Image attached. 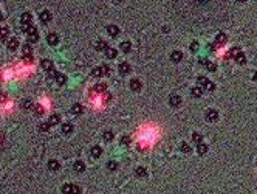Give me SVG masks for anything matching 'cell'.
<instances>
[{"label": "cell", "mask_w": 257, "mask_h": 194, "mask_svg": "<svg viewBox=\"0 0 257 194\" xmlns=\"http://www.w3.org/2000/svg\"><path fill=\"white\" fill-rule=\"evenodd\" d=\"M226 42V34L225 33H220L217 37H215V44L214 45H209V48L211 50H214V47H218V45H222V44H225Z\"/></svg>", "instance_id": "cell-1"}, {"label": "cell", "mask_w": 257, "mask_h": 194, "mask_svg": "<svg viewBox=\"0 0 257 194\" xmlns=\"http://www.w3.org/2000/svg\"><path fill=\"white\" fill-rule=\"evenodd\" d=\"M39 20L42 22V24H48V22L51 20V12H50V11H47V10H45V11H42V12H40V14H39Z\"/></svg>", "instance_id": "cell-2"}, {"label": "cell", "mask_w": 257, "mask_h": 194, "mask_svg": "<svg viewBox=\"0 0 257 194\" xmlns=\"http://www.w3.org/2000/svg\"><path fill=\"white\" fill-rule=\"evenodd\" d=\"M206 118H208V121H217L218 120V112L214 110V109H209L208 114H206Z\"/></svg>", "instance_id": "cell-3"}, {"label": "cell", "mask_w": 257, "mask_h": 194, "mask_svg": "<svg viewBox=\"0 0 257 194\" xmlns=\"http://www.w3.org/2000/svg\"><path fill=\"white\" fill-rule=\"evenodd\" d=\"M107 33H109V36H112V37H116V36L119 34V28L116 25H109L107 26Z\"/></svg>", "instance_id": "cell-4"}, {"label": "cell", "mask_w": 257, "mask_h": 194, "mask_svg": "<svg viewBox=\"0 0 257 194\" xmlns=\"http://www.w3.org/2000/svg\"><path fill=\"white\" fill-rule=\"evenodd\" d=\"M47 42H48L50 45H56L57 42H59V37H57L56 33H50V34L47 36Z\"/></svg>", "instance_id": "cell-5"}, {"label": "cell", "mask_w": 257, "mask_h": 194, "mask_svg": "<svg viewBox=\"0 0 257 194\" xmlns=\"http://www.w3.org/2000/svg\"><path fill=\"white\" fill-rule=\"evenodd\" d=\"M130 65L127 64V62H121L119 64V73L121 75H127V73H130Z\"/></svg>", "instance_id": "cell-6"}, {"label": "cell", "mask_w": 257, "mask_h": 194, "mask_svg": "<svg viewBox=\"0 0 257 194\" xmlns=\"http://www.w3.org/2000/svg\"><path fill=\"white\" fill-rule=\"evenodd\" d=\"M73 169L76 171V173H84V171H85V165H84V161H81V160L74 161V165H73Z\"/></svg>", "instance_id": "cell-7"}, {"label": "cell", "mask_w": 257, "mask_h": 194, "mask_svg": "<svg viewBox=\"0 0 257 194\" xmlns=\"http://www.w3.org/2000/svg\"><path fill=\"white\" fill-rule=\"evenodd\" d=\"M20 22H22V24H31V22H33V16H31V12H23V14L20 16Z\"/></svg>", "instance_id": "cell-8"}, {"label": "cell", "mask_w": 257, "mask_h": 194, "mask_svg": "<svg viewBox=\"0 0 257 194\" xmlns=\"http://www.w3.org/2000/svg\"><path fill=\"white\" fill-rule=\"evenodd\" d=\"M130 89L135 90V92L141 90V81H139V79H132V81H130Z\"/></svg>", "instance_id": "cell-9"}, {"label": "cell", "mask_w": 257, "mask_h": 194, "mask_svg": "<svg viewBox=\"0 0 257 194\" xmlns=\"http://www.w3.org/2000/svg\"><path fill=\"white\" fill-rule=\"evenodd\" d=\"M17 47H19V40L16 37H11L10 42H8V48H10L11 51H14V50H17Z\"/></svg>", "instance_id": "cell-10"}, {"label": "cell", "mask_w": 257, "mask_h": 194, "mask_svg": "<svg viewBox=\"0 0 257 194\" xmlns=\"http://www.w3.org/2000/svg\"><path fill=\"white\" fill-rule=\"evenodd\" d=\"M59 168H61V163L57 160H50L48 161V169L50 171H57Z\"/></svg>", "instance_id": "cell-11"}, {"label": "cell", "mask_w": 257, "mask_h": 194, "mask_svg": "<svg viewBox=\"0 0 257 194\" xmlns=\"http://www.w3.org/2000/svg\"><path fill=\"white\" fill-rule=\"evenodd\" d=\"M62 132H64L65 135H70L71 132H73V124L71 123H64L62 124Z\"/></svg>", "instance_id": "cell-12"}, {"label": "cell", "mask_w": 257, "mask_h": 194, "mask_svg": "<svg viewBox=\"0 0 257 194\" xmlns=\"http://www.w3.org/2000/svg\"><path fill=\"white\" fill-rule=\"evenodd\" d=\"M169 103H170V106L177 107V106L181 104V98L177 96V95H172V96H170V100H169Z\"/></svg>", "instance_id": "cell-13"}, {"label": "cell", "mask_w": 257, "mask_h": 194, "mask_svg": "<svg viewBox=\"0 0 257 194\" xmlns=\"http://www.w3.org/2000/svg\"><path fill=\"white\" fill-rule=\"evenodd\" d=\"M82 110H84V107L81 106V104H73V106H71V114H73V115H81V114H82Z\"/></svg>", "instance_id": "cell-14"}, {"label": "cell", "mask_w": 257, "mask_h": 194, "mask_svg": "<svg viewBox=\"0 0 257 194\" xmlns=\"http://www.w3.org/2000/svg\"><path fill=\"white\" fill-rule=\"evenodd\" d=\"M191 93H192V96H195V98L201 96V95H203V87H200V85H195V87L191 90Z\"/></svg>", "instance_id": "cell-15"}, {"label": "cell", "mask_w": 257, "mask_h": 194, "mask_svg": "<svg viewBox=\"0 0 257 194\" xmlns=\"http://www.w3.org/2000/svg\"><path fill=\"white\" fill-rule=\"evenodd\" d=\"M101 154H102V148H101V146H93V148H92V155L94 157V159L101 157Z\"/></svg>", "instance_id": "cell-16"}, {"label": "cell", "mask_w": 257, "mask_h": 194, "mask_svg": "<svg viewBox=\"0 0 257 194\" xmlns=\"http://www.w3.org/2000/svg\"><path fill=\"white\" fill-rule=\"evenodd\" d=\"M119 48H121V50H123L124 53H127V51H130V50H132V44H130V42H127V40H124V42H121Z\"/></svg>", "instance_id": "cell-17"}, {"label": "cell", "mask_w": 257, "mask_h": 194, "mask_svg": "<svg viewBox=\"0 0 257 194\" xmlns=\"http://www.w3.org/2000/svg\"><path fill=\"white\" fill-rule=\"evenodd\" d=\"M8 33H10L8 26H0V42H2L3 39H6V37H8Z\"/></svg>", "instance_id": "cell-18"}, {"label": "cell", "mask_w": 257, "mask_h": 194, "mask_svg": "<svg viewBox=\"0 0 257 194\" xmlns=\"http://www.w3.org/2000/svg\"><path fill=\"white\" fill-rule=\"evenodd\" d=\"M42 67L47 71H51L53 70V61H50V59H43L42 61Z\"/></svg>", "instance_id": "cell-19"}, {"label": "cell", "mask_w": 257, "mask_h": 194, "mask_svg": "<svg viewBox=\"0 0 257 194\" xmlns=\"http://www.w3.org/2000/svg\"><path fill=\"white\" fill-rule=\"evenodd\" d=\"M181 58H183V53L181 51H172V55H170V59H172L174 62L181 61Z\"/></svg>", "instance_id": "cell-20"}, {"label": "cell", "mask_w": 257, "mask_h": 194, "mask_svg": "<svg viewBox=\"0 0 257 194\" xmlns=\"http://www.w3.org/2000/svg\"><path fill=\"white\" fill-rule=\"evenodd\" d=\"M56 81H57V84H59V85H64V84H65V81H67V76H65L64 73H59V71H57Z\"/></svg>", "instance_id": "cell-21"}, {"label": "cell", "mask_w": 257, "mask_h": 194, "mask_svg": "<svg viewBox=\"0 0 257 194\" xmlns=\"http://www.w3.org/2000/svg\"><path fill=\"white\" fill-rule=\"evenodd\" d=\"M197 82H198V85H200V87H203L205 89L206 85H208V78H206V76H198V79H197Z\"/></svg>", "instance_id": "cell-22"}, {"label": "cell", "mask_w": 257, "mask_h": 194, "mask_svg": "<svg viewBox=\"0 0 257 194\" xmlns=\"http://www.w3.org/2000/svg\"><path fill=\"white\" fill-rule=\"evenodd\" d=\"M107 48H109V45H107V42H104V40H98V44H96V50H98V51L107 50Z\"/></svg>", "instance_id": "cell-23"}, {"label": "cell", "mask_w": 257, "mask_h": 194, "mask_svg": "<svg viewBox=\"0 0 257 194\" xmlns=\"http://www.w3.org/2000/svg\"><path fill=\"white\" fill-rule=\"evenodd\" d=\"M61 121V116L59 115H51L50 116V120H48V124L50 126H54V124H57Z\"/></svg>", "instance_id": "cell-24"}, {"label": "cell", "mask_w": 257, "mask_h": 194, "mask_svg": "<svg viewBox=\"0 0 257 194\" xmlns=\"http://www.w3.org/2000/svg\"><path fill=\"white\" fill-rule=\"evenodd\" d=\"M22 51H23V56H31V53H33V48H31L30 44H25L23 48H22Z\"/></svg>", "instance_id": "cell-25"}, {"label": "cell", "mask_w": 257, "mask_h": 194, "mask_svg": "<svg viewBox=\"0 0 257 194\" xmlns=\"http://www.w3.org/2000/svg\"><path fill=\"white\" fill-rule=\"evenodd\" d=\"M73 186H74V185H71V183H65L64 186H62V193H64V194H71Z\"/></svg>", "instance_id": "cell-26"}, {"label": "cell", "mask_w": 257, "mask_h": 194, "mask_svg": "<svg viewBox=\"0 0 257 194\" xmlns=\"http://www.w3.org/2000/svg\"><path fill=\"white\" fill-rule=\"evenodd\" d=\"M105 55H107V58H116V55H118V51H116V48H107L105 50Z\"/></svg>", "instance_id": "cell-27"}, {"label": "cell", "mask_w": 257, "mask_h": 194, "mask_svg": "<svg viewBox=\"0 0 257 194\" xmlns=\"http://www.w3.org/2000/svg\"><path fill=\"white\" fill-rule=\"evenodd\" d=\"M130 143H132V138H130L129 135H123V137H121V144H123V146H129Z\"/></svg>", "instance_id": "cell-28"}, {"label": "cell", "mask_w": 257, "mask_h": 194, "mask_svg": "<svg viewBox=\"0 0 257 194\" xmlns=\"http://www.w3.org/2000/svg\"><path fill=\"white\" fill-rule=\"evenodd\" d=\"M198 154L200 155H203V154H206V152H208V146H206V144H203V143H198Z\"/></svg>", "instance_id": "cell-29"}, {"label": "cell", "mask_w": 257, "mask_h": 194, "mask_svg": "<svg viewBox=\"0 0 257 194\" xmlns=\"http://www.w3.org/2000/svg\"><path fill=\"white\" fill-rule=\"evenodd\" d=\"M234 59H236V61L238 62V64H245V62H246V58H245V55H243L242 51L238 53V55H237L236 58H234Z\"/></svg>", "instance_id": "cell-30"}, {"label": "cell", "mask_w": 257, "mask_h": 194, "mask_svg": "<svg viewBox=\"0 0 257 194\" xmlns=\"http://www.w3.org/2000/svg\"><path fill=\"white\" fill-rule=\"evenodd\" d=\"M238 53H240V48H238V47H234V48H231V51L228 53V58H236Z\"/></svg>", "instance_id": "cell-31"}, {"label": "cell", "mask_w": 257, "mask_h": 194, "mask_svg": "<svg viewBox=\"0 0 257 194\" xmlns=\"http://www.w3.org/2000/svg\"><path fill=\"white\" fill-rule=\"evenodd\" d=\"M105 89H107L105 84H96L93 87V92H105Z\"/></svg>", "instance_id": "cell-32"}, {"label": "cell", "mask_w": 257, "mask_h": 194, "mask_svg": "<svg viewBox=\"0 0 257 194\" xmlns=\"http://www.w3.org/2000/svg\"><path fill=\"white\" fill-rule=\"evenodd\" d=\"M28 40H30V42H37V40H39V34H37V31H34V33L28 34Z\"/></svg>", "instance_id": "cell-33"}, {"label": "cell", "mask_w": 257, "mask_h": 194, "mask_svg": "<svg viewBox=\"0 0 257 194\" xmlns=\"http://www.w3.org/2000/svg\"><path fill=\"white\" fill-rule=\"evenodd\" d=\"M102 138H104L105 141H112V140H113V132L107 130V132H104V135H102Z\"/></svg>", "instance_id": "cell-34"}, {"label": "cell", "mask_w": 257, "mask_h": 194, "mask_svg": "<svg viewBox=\"0 0 257 194\" xmlns=\"http://www.w3.org/2000/svg\"><path fill=\"white\" fill-rule=\"evenodd\" d=\"M136 175H138V177H146V175H147L146 168H136Z\"/></svg>", "instance_id": "cell-35"}, {"label": "cell", "mask_w": 257, "mask_h": 194, "mask_svg": "<svg viewBox=\"0 0 257 194\" xmlns=\"http://www.w3.org/2000/svg\"><path fill=\"white\" fill-rule=\"evenodd\" d=\"M107 168H109L110 171H115V169H118V163H116V161H109V163H107Z\"/></svg>", "instance_id": "cell-36"}, {"label": "cell", "mask_w": 257, "mask_h": 194, "mask_svg": "<svg viewBox=\"0 0 257 194\" xmlns=\"http://www.w3.org/2000/svg\"><path fill=\"white\" fill-rule=\"evenodd\" d=\"M22 107H23V109H26V110H28V109H31V107H33V103H31L30 100H25L23 103H22Z\"/></svg>", "instance_id": "cell-37"}, {"label": "cell", "mask_w": 257, "mask_h": 194, "mask_svg": "<svg viewBox=\"0 0 257 194\" xmlns=\"http://www.w3.org/2000/svg\"><path fill=\"white\" fill-rule=\"evenodd\" d=\"M101 75H104L102 73V67H96V69H93V76H101Z\"/></svg>", "instance_id": "cell-38"}, {"label": "cell", "mask_w": 257, "mask_h": 194, "mask_svg": "<svg viewBox=\"0 0 257 194\" xmlns=\"http://www.w3.org/2000/svg\"><path fill=\"white\" fill-rule=\"evenodd\" d=\"M180 149H181L183 152H191V148H189L187 143H181L180 144Z\"/></svg>", "instance_id": "cell-39"}, {"label": "cell", "mask_w": 257, "mask_h": 194, "mask_svg": "<svg viewBox=\"0 0 257 194\" xmlns=\"http://www.w3.org/2000/svg\"><path fill=\"white\" fill-rule=\"evenodd\" d=\"M206 69H208L209 71H215L217 70V65H215L214 62H208V64H206Z\"/></svg>", "instance_id": "cell-40"}, {"label": "cell", "mask_w": 257, "mask_h": 194, "mask_svg": "<svg viewBox=\"0 0 257 194\" xmlns=\"http://www.w3.org/2000/svg\"><path fill=\"white\" fill-rule=\"evenodd\" d=\"M192 140H194V141H197V143H200L201 141V135L198 134V132H194L192 134Z\"/></svg>", "instance_id": "cell-41"}, {"label": "cell", "mask_w": 257, "mask_h": 194, "mask_svg": "<svg viewBox=\"0 0 257 194\" xmlns=\"http://www.w3.org/2000/svg\"><path fill=\"white\" fill-rule=\"evenodd\" d=\"M50 129V124L48 123H42L39 126V130H42V132H47V130Z\"/></svg>", "instance_id": "cell-42"}, {"label": "cell", "mask_w": 257, "mask_h": 194, "mask_svg": "<svg viewBox=\"0 0 257 194\" xmlns=\"http://www.w3.org/2000/svg\"><path fill=\"white\" fill-rule=\"evenodd\" d=\"M102 73H104V75H110V69H109V65H102Z\"/></svg>", "instance_id": "cell-43"}, {"label": "cell", "mask_w": 257, "mask_h": 194, "mask_svg": "<svg viewBox=\"0 0 257 194\" xmlns=\"http://www.w3.org/2000/svg\"><path fill=\"white\" fill-rule=\"evenodd\" d=\"M191 50H192V51H197V50H198V42H192V44H191Z\"/></svg>", "instance_id": "cell-44"}, {"label": "cell", "mask_w": 257, "mask_h": 194, "mask_svg": "<svg viewBox=\"0 0 257 194\" xmlns=\"http://www.w3.org/2000/svg\"><path fill=\"white\" fill-rule=\"evenodd\" d=\"M205 89H206V90H214V89H215V85H214V84H212V82H211V81H209V82H208V85H206Z\"/></svg>", "instance_id": "cell-45"}, {"label": "cell", "mask_w": 257, "mask_h": 194, "mask_svg": "<svg viewBox=\"0 0 257 194\" xmlns=\"http://www.w3.org/2000/svg\"><path fill=\"white\" fill-rule=\"evenodd\" d=\"M42 114H43V109L40 106H37L36 107V115H42Z\"/></svg>", "instance_id": "cell-46"}, {"label": "cell", "mask_w": 257, "mask_h": 194, "mask_svg": "<svg viewBox=\"0 0 257 194\" xmlns=\"http://www.w3.org/2000/svg\"><path fill=\"white\" fill-rule=\"evenodd\" d=\"M71 194H81V189L78 186H73V191H71Z\"/></svg>", "instance_id": "cell-47"}, {"label": "cell", "mask_w": 257, "mask_h": 194, "mask_svg": "<svg viewBox=\"0 0 257 194\" xmlns=\"http://www.w3.org/2000/svg\"><path fill=\"white\" fill-rule=\"evenodd\" d=\"M208 62H209V61L206 59V58H201V59H200V64H201V65H206Z\"/></svg>", "instance_id": "cell-48"}, {"label": "cell", "mask_w": 257, "mask_h": 194, "mask_svg": "<svg viewBox=\"0 0 257 194\" xmlns=\"http://www.w3.org/2000/svg\"><path fill=\"white\" fill-rule=\"evenodd\" d=\"M23 61L26 62V64H28V62H31V61H33V58H31V56H23Z\"/></svg>", "instance_id": "cell-49"}, {"label": "cell", "mask_w": 257, "mask_h": 194, "mask_svg": "<svg viewBox=\"0 0 257 194\" xmlns=\"http://www.w3.org/2000/svg\"><path fill=\"white\" fill-rule=\"evenodd\" d=\"M252 79H254V81H257V71L254 73V76H252Z\"/></svg>", "instance_id": "cell-50"}, {"label": "cell", "mask_w": 257, "mask_h": 194, "mask_svg": "<svg viewBox=\"0 0 257 194\" xmlns=\"http://www.w3.org/2000/svg\"><path fill=\"white\" fill-rule=\"evenodd\" d=\"M2 17H3V16H2V12H0V20H2Z\"/></svg>", "instance_id": "cell-51"}, {"label": "cell", "mask_w": 257, "mask_h": 194, "mask_svg": "<svg viewBox=\"0 0 257 194\" xmlns=\"http://www.w3.org/2000/svg\"><path fill=\"white\" fill-rule=\"evenodd\" d=\"M237 2H245V0H237Z\"/></svg>", "instance_id": "cell-52"}, {"label": "cell", "mask_w": 257, "mask_h": 194, "mask_svg": "<svg viewBox=\"0 0 257 194\" xmlns=\"http://www.w3.org/2000/svg\"><path fill=\"white\" fill-rule=\"evenodd\" d=\"M116 2H123V0H116Z\"/></svg>", "instance_id": "cell-53"}]
</instances>
